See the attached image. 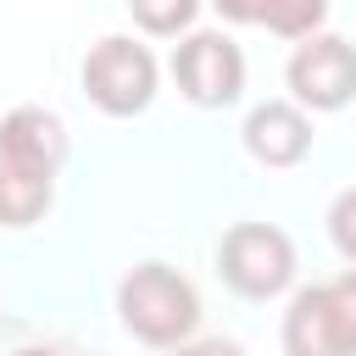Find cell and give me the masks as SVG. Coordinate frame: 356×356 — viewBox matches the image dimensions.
Instances as JSON below:
<instances>
[{
	"label": "cell",
	"mask_w": 356,
	"mask_h": 356,
	"mask_svg": "<svg viewBox=\"0 0 356 356\" xmlns=\"http://www.w3.org/2000/svg\"><path fill=\"white\" fill-rule=\"evenodd\" d=\"M328 6L334 0H256V22L278 39H306L328 22Z\"/></svg>",
	"instance_id": "cell-10"
},
{
	"label": "cell",
	"mask_w": 356,
	"mask_h": 356,
	"mask_svg": "<svg viewBox=\"0 0 356 356\" xmlns=\"http://www.w3.org/2000/svg\"><path fill=\"white\" fill-rule=\"evenodd\" d=\"M117 323L139 339V345H156V350H172L184 339H195L200 328V295L195 284L167 267V261H139L122 273L117 284Z\"/></svg>",
	"instance_id": "cell-1"
},
{
	"label": "cell",
	"mask_w": 356,
	"mask_h": 356,
	"mask_svg": "<svg viewBox=\"0 0 356 356\" xmlns=\"http://www.w3.org/2000/svg\"><path fill=\"white\" fill-rule=\"evenodd\" d=\"M284 83H289V100L300 111H345L350 95H356V56H350V39L334 33V28H317L295 44L289 67H284Z\"/></svg>",
	"instance_id": "cell-6"
},
{
	"label": "cell",
	"mask_w": 356,
	"mask_h": 356,
	"mask_svg": "<svg viewBox=\"0 0 356 356\" xmlns=\"http://www.w3.org/2000/svg\"><path fill=\"white\" fill-rule=\"evenodd\" d=\"M278 345L284 356H356V273L295 289Z\"/></svg>",
	"instance_id": "cell-2"
},
{
	"label": "cell",
	"mask_w": 356,
	"mask_h": 356,
	"mask_svg": "<svg viewBox=\"0 0 356 356\" xmlns=\"http://www.w3.org/2000/svg\"><path fill=\"white\" fill-rule=\"evenodd\" d=\"M0 161L39 172V178H56L67 161V122L44 106H11L0 117Z\"/></svg>",
	"instance_id": "cell-8"
},
{
	"label": "cell",
	"mask_w": 356,
	"mask_h": 356,
	"mask_svg": "<svg viewBox=\"0 0 356 356\" xmlns=\"http://www.w3.org/2000/svg\"><path fill=\"white\" fill-rule=\"evenodd\" d=\"M350 211H356V195L345 189V195L334 200V217H328V222H334V245H339V256H345V261H356V239H350Z\"/></svg>",
	"instance_id": "cell-12"
},
{
	"label": "cell",
	"mask_w": 356,
	"mask_h": 356,
	"mask_svg": "<svg viewBox=\"0 0 356 356\" xmlns=\"http://www.w3.org/2000/svg\"><path fill=\"white\" fill-rule=\"evenodd\" d=\"M50 206H56V178L0 161V228H33Z\"/></svg>",
	"instance_id": "cell-9"
},
{
	"label": "cell",
	"mask_w": 356,
	"mask_h": 356,
	"mask_svg": "<svg viewBox=\"0 0 356 356\" xmlns=\"http://www.w3.org/2000/svg\"><path fill=\"white\" fill-rule=\"evenodd\" d=\"M222 22H256V0H206Z\"/></svg>",
	"instance_id": "cell-14"
},
{
	"label": "cell",
	"mask_w": 356,
	"mask_h": 356,
	"mask_svg": "<svg viewBox=\"0 0 356 356\" xmlns=\"http://www.w3.org/2000/svg\"><path fill=\"white\" fill-rule=\"evenodd\" d=\"M78 83H83V95H89L95 111H106V117H139L156 100L161 67H156V56L134 33H106V39L89 44V56L78 67Z\"/></svg>",
	"instance_id": "cell-4"
},
{
	"label": "cell",
	"mask_w": 356,
	"mask_h": 356,
	"mask_svg": "<svg viewBox=\"0 0 356 356\" xmlns=\"http://www.w3.org/2000/svg\"><path fill=\"white\" fill-rule=\"evenodd\" d=\"M295 239L278 222H234L217 239V278L239 300H278L295 284Z\"/></svg>",
	"instance_id": "cell-3"
},
{
	"label": "cell",
	"mask_w": 356,
	"mask_h": 356,
	"mask_svg": "<svg viewBox=\"0 0 356 356\" xmlns=\"http://www.w3.org/2000/svg\"><path fill=\"white\" fill-rule=\"evenodd\" d=\"M250 161L261 167H300L312 156V111H300L295 100H261L245 111V128H239Z\"/></svg>",
	"instance_id": "cell-7"
},
{
	"label": "cell",
	"mask_w": 356,
	"mask_h": 356,
	"mask_svg": "<svg viewBox=\"0 0 356 356\" xmlns=\"http://www.w3.org/2000/svg\"><path fill=\"white\" fill-rule=\"evenodd\" d=\"M200 6H206V0H128L139 33H150V39H178V33H189L195 17H200Z\"/></svg>",
	"instance_id": "cell-11"
},
{
	"label": "cell",
	"mask_w": 356,
	"mask_h": 356,
	"mask_svg": "<svg viewBox=\"0 0 356 356\" xmlns=\"http://www.w3.org/2000/svg\"><path fill=\"white\" fill-rule=\"evenodd\" d=\"M172 83L189 106L222 111L245 95V50L222 33V28H189L184 44L172 50Z\"/></svg>",
	"instance_id": "cell-5"
},
{
	"label": "cell",
	"mask_w": 356,
	"mask_h": 356,
	"mask_svg": "<svg viewBox=\"0 0 356 356\" xmlns=\"http://www.w3.org/2000/svg\"><path fill=\"white\" fill-rule=\"evenodd\" d=\"M17 356H78V350H61V345H28V350H17Z\"/></svg>",
	"instance_id": "cell-15"
},
{
	"label": "cell",
	"mask_w": 356,
	"mask_h": 356,
	"mask_svg": "<svg viewBox=\"0 0 356 356\" xmlns=\"http://www.w3.org/2000/svg\"><path fill=\"white\" fill-rule=\"evenodd\" d=\"M167 356H245V345H234V339H184Z\"/></svg>",
	"instance_id": "cell-13"
}]
</instances>
